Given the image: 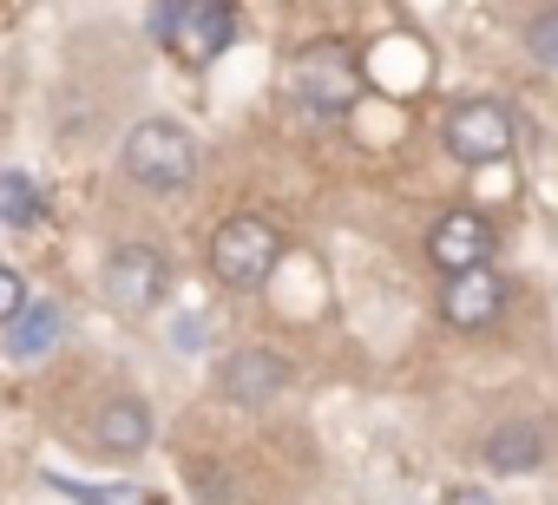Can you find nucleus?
Wrapping results in <instances>:
<instances>
[{"label":"nucleus","instance_id":"obj_4","mask_svg":"<svg viewBox=\"0 0 558 505\" xmlns=\"http://www.w3.org/2000/svg\"><path fill=\"white\" fill-rule=\"evenodd\" d=\"M99 290L119 316H151L171 296V257L158 243H119L99 270Z\"/></svg>","mask_w":558,"mask_h":505},{"label":"nucleus","instance_id":"obj_13","mask_svg":"<svg viewBox=\"0 0 558 505\" xmlns=\"http://www.w3.org/2000/svg\"><path fill=\"white\" fill-rule=\"evenodd\" d=\"M40 217H47L40 184L27 171H0V223H8V230H34Z\"/></svg>","mask_w":558,"mask_h":505},{"label":"nucleus","instance_id":"obj_3","mask_svg":"<svg viewBox=\"0 0 558 505\" xmlns=\"http://www.w3.org/2000/svg\"><path fill=\"white\" fill-rule=\"evenodd\" d=\"M125 177L138 190H158V197L191 190V177H197V138L178 119H138L132 138H125Z\"/></svg>","mask_w":558,"mask_h":505},{"label":"nucleus","instance_id":"obj_15","mask_svg":"<svg viewBox=\"0 0 558 505\" xmlns=\"http://www.w3.org/2000/svg\"><path fill=\"white\" fill-rule=\"evenodd\" d=\"M21 309H27V283H21L8 263H0V329H14V322H21Z\"/></svg>","mask_w":558,"mask_h":505},{"label":"nucleus","instance_id":"obj_11","mask_svg":"<svg viewBox=\"0 0 558 505\" xmlns=\"http://www.w3.org/2000/svg\"><path fill=\"white\" fill-rule=\"evenodd\" d=\"M480 459H486L493 472H538V459H545V433H538V420H525V414L499 420V427L486 433Z\"/></svg>","mask_w":558,"mask_h":505},{"label":"nucleus","instance_id":"obj_5","mask_svg":"<svg viewBox=\"0 0 558 505\" xmlns=\"http://www.w3.org/2000/svg\"><path fill=\"white\" fill-rule=\"evenodd\" d=\"M158 40L184 60V66H210L230 40H236V14L223 8V0H171V8L151 14Z\"/></svg>","mask_w":558,"mask_h":505},{"label":"nucleus","instance_id":"obj_7","mask_svg":"<svg viewBox=\"0 0 558 505\" xmlns=\"http://www.w3.org/2000/svg\"><path fill=\"white\" fill-rule=\"evenodd\" d=\"M427 257H434L440 276H473V270H493L499 236H493V223L480 210H447L434 223V236H427Z\"/></svg>","mask_w":558,"mask_h":505},{"label":"nucleus","instance_id":"obj_12","mask_svg":"<svg viewBox=\"0 0 558 505\" xmlns=\"http://www.w3.org/2000/svg\"><path fill=\"white\" fill-rule=\"evenodd\" d=\"M53 342H60V309H53V303H27L21 322L8 329V355H14V361H40Z\"/></svg>","mask_w":558,"mask_h":505},{"label":"nucleus","instance_id":"obj_8","mask_svg":"<svg viewBox=\"0 0 558 505\" xmlns=\"http://www.w3.org/2000/svg\"><path fill=\"white\" fill-rule=\"evenodd\" d=\"M283 387H290V361L276 348H236L217 361V394L236 407H269Z\"/></svg>","mask_w":558,"mask_h":505},{"label":"nucleus","instance_id":"obj_6","mask_svg":"<svg viewBox=\"0 0 558 505\" xmlns=\"http://www.w3.org/2000/svg\"><path fill=\"white\" fill-rule=\"evenodd\" d=\"M440 145L460 158V164H506L519 151V125L499 99H460L440 125Z\"/></svg>","mask_w":558,"mask_h":505},{"label":"nucleus","instance_id":"obj_2","mask_svg":"<svg viewBox=\"0 0 558 505\" xmlns=\"http://www.w3.org/2000/svg\"><path fill=\"white\" fill-rule=\"evenodd\" d=\"M276 263H283V230H276L269 217L236 210V217H223V223L210 230V276H217L223 290H236V296L263 290V283L276 276Z\"/></svg>","mask_w":558,"mask_h":505},{"label":"nucleus","instance_id":"obj_16","mask_svg":"<svg viewBox=\"0 0 558 505\" xmlns=\"http://www.w3.org/2000/svg\"><path fill=\"white\" fill-rule=\"evenodd\" d=\"M53 485H60V492H73V498H86V505H132V492H125V485H80V479H60V472H53Z\"/></svg>","mask_w":558,"mask_h":505},{"label":"nucleus","instance_id":"obj_14","mask_svg":"<svg viewBox=\"0 0 558 505\" xmlns=\"http://www.w3.org/2000/svg\"><path fill=\"white\" fill-rule=\"evenodd\" d=\"M525 53H532L538 66H558V8H538V14L525 21Z\"/></svg>","mask_w":558,"mask_h":505},{"label":"nucleus","instance_id":"obj_10","mask_svg":"<svg viewBox=\"0 0 558 505\" xmlns=\"http://www.w3.org/2000/svg\"><path fill=\"white\" fill-rule=\"evenodd\" d=\"M499 309H506L499 270H473V276H447L440 283V316L453 329H486V322H499Z\"/></svg>","mask_w":558,"mask_h":505},{"label":"nucleus","instance_id":"obj_1","mask_svg":"<svg viewBox=\"0 0 558 505\" xmlns=\"http://www.w3.org/2000/svg\"><path fill=\"white\" fill-rule=\"evenodd\" d=\"M290 99H296V112H310V119H342V112H355L362 106V93H368V66H362V53L349 47V40H310L296 60H290Z\"/></svg>","mask_w":558,"mask_h":505},{"label":"nucleus","instance_id":"obj_9","mask_svg":"<svg viewBox=\"0 0 558 505\" xmlns=\"http://www.w3.org/2000/svg\"><path fill=\"white\" fill-rule=\"evenodd\" d=\"M145 446H151V407H145L138 394L99 401V414H93V453H106V459H138Z\"/></svg>","mask_w":558,"mask_h":505},{"label":"nucleus","instance_id":"obj_17","mask_svg":"<svg viewBox=\"0 0 558 505\" xmlns=\"http://www.w3.org/2000/svg\"><path fill=\"white\" fill-rule=\"evenodd\" d=\"M447 505H493V498H486L480 485H453V492H447Z\"/></svg>","mask_w":558,"mask_h":505}]
</instances>
